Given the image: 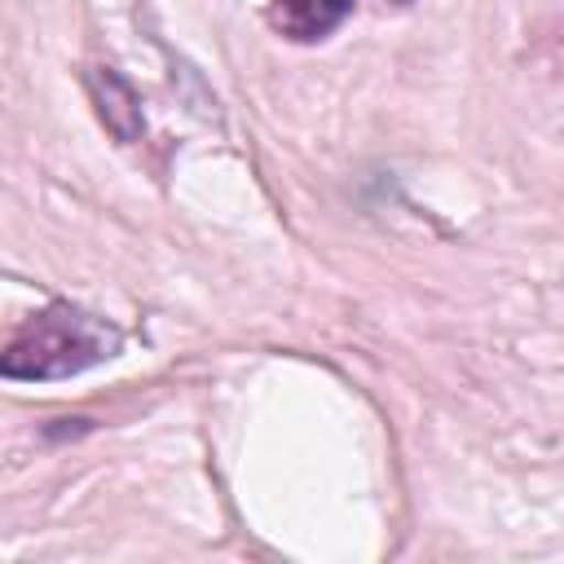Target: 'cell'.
Segmentation results:
<instances>
[{
	"label": "cell",
	"mask_w": 564,
	"mask_h": 564,
	"mask_svg": "<svg viewBox=\"0 0 564 564\" xmlns=\"http://www.w3.org/2000/svg\"><path fill=\"white\" fill-rule=\"evenodd\" d=\"M115 352H119V330L106 317L84 313L75 304H48L13 335V344L0 357V370L4 379L48 383V379L84 375L110 361Z\"/></svg>",
	"instance_id": "1"
},
{
	"label": "cell",
	"mask_w": 564,
	"mask_h": 564,
	"mask_svg": "<svg viewBox=\"0 0 564 564\" xmlns=\"http://www.w3.org/2000/svg\"><path fill=\"white\" fill-rule=\"evenodd\" d=\"M84 84H88V93H93V106H97L106 132H110L115 141H123V145L141 141L145 115H141V97L132 93V84H128L115 66H93V70L84 75Z\"/></svg>",
	"instance_id": "2"
},
{
	"label": "cell",
	"mask_w": 564,
	"mask_h": 564,
	"mask_svg": "<svg viewBox=\"0 0 564 564\" xmlns=\"http://www.w3.org/2000/svg\"><path fill=\"white\" fill-rule=\"evenodd\" d=\"M348 13H352V0H273L269 22L295 44H317L330 31H339Z\"/></svg>",
	"instance_id": "3"
},
{
	"label": "cell",
	"mask_w": 564,
	"mask_h": 564,
	"mask_svg": "<svg viewBox=\"0 0 564 564\" xmlns=\"http://www.w3.org/2000/svg\"><path fill=\"white\" fill-rule=\"evenodd\" d=\"M397 4H410V0H397Z\"/></svg>",
	"instance_id": "4"
}]
</instances>
